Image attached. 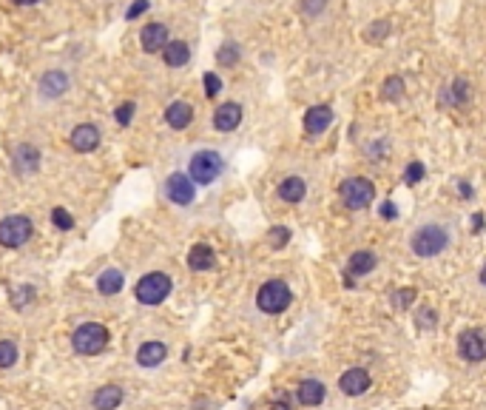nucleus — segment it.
<instances>
[{
	"label": "nucleus",
	"mask_w": 486,
	"mask_h": 410,
	"mask_svg": "<svg viewBox=\"0 0 486 410\" xmlns=\"http://www.w3.org/2000/svg\"><path fill=\"white\" fill-rule=\"evenodd\" d=\"M450 242H452V234H450L447 225H441V222H424L410 234V248L421 260L444 254L450 248Z\"/></svg>",
	"instance_id": "obj_1"
},
{
	"label": "nucleus",
	"mask_w": 486,
	"mask_h": 410,
	"mask_svg": "<svg viewBox=\"0 0 486 410\" xmlns=\"http://www.w3.org/2000/svg\"><path fill=\"white\" fill-rule=\"evenodd\" d=\"M225 171V160L219 151L213 148H202L191 157V166H188V177L196 185H210L213 180H219V174Z\"/></svg>",
	"instance_id": "obj_2"
},
{
	"label": "nucleus",
	"mask_w": 486,
	"mask_h": 410,
	"mask_svg": "<svg viewBox=\"0 0 486 410\" xmlns=\"http://www.w3.org/2000/svg\"><path fill=\"white\" fill-rule=\"evenodd\" d=\"M71 345H74V351L83 353V356H97V353H103L106 345H108V327L100 325V322H85V325H80L77 331H74Z\"/></svg>",
	"instance_id": "obj_3"
},
{
	"label": "nucleus",
	"mask_w": 486,
	"mask_h": 410,
	"mask_svg": "<svg viewBox=\"0 0 486 410\" xmlns=\"http://www.w3.org/2000/svg\"><path fill=\"white\" fill-rule=\"evenodd\" d=\"M290 302H293V294L287 288V282H282V279L264 282L259 288V294H256V305L264 313H282V311L290 308Z\"/></svg>",
	"instance_id": "obj_4"
},
{
	"label": "nucleus",
	"mask_w": 486,
	"mask_h": 410,
	"mask_svg": "<svg viewBox=\"0 0 486 410\" xmlns=\"http://www.w3.org/2000/svg\"><path fill=\"white\" fill-rule=\"evenodd\" d=\"M168 294H171V276L162 274V271L145 274V276L137 282V288H134V297H137L140 305H159Z\"/></svg>",
	"instance_id": "obj_5"
},
{
	"label": "nucleus",
	"mask_w": 486,
	"mask_h": 410,
	"mask_svg": "<svg viewBox=\"0 0 486 410\" xmlns=\"http://www.w3.org/2000/svg\"><path fill=\"white\" fill-rule=\"evenodd\" d=\"M338 194H341V202L352 211H362L376 199V185L367 180V177H350L338 185Z\"/></svg>",
	"instance_id": "obj_6"
},
{
	"label": "nucleus",
	"mask_w": 486,
	"mask_h": 410,
	"mask_svg": "<svg viewBox=\"0 0 486 410\" xmlns=\"http://www.w3.org/2000/svg\"><path fill=\"white\" fill-rule=\"evenodd\" d=\"M34 225L29 217H20V214H12L6 220H0V245L3 248H20V245L29 242Z\"/></svg>",
	"instance_id": "obj_7"
},
{
	"label": "nucleus",
	"mask_w": 486,
	"mask_h": 410,
	"mask_svg": "<svg viewBox=\"0 0 486 410\" xmlns=\"http://www.w3.org/2000/svg\"><path fill=\"white\" fill-rule=\"evenodd\" d=\"M165 194H168V199H171L173 205H191L194 197H196V183H194L188 174L176 171V174H171V177L165 180Z\"/></svg>",
	"instance_id": "obj_8"
},
{
	"label": "nucleus",
	"mask_w": 486,
	"mask_h": 410,
	"mask_svg": "<svg viewBox=\"0 0 486 410\" xmlns=\"http://www.w3.org/2000/svg\"><path fill=\"white\" fill-rule=\"evenodd\" d=\"M69 86H71V80H69V74L60 71V69L46 71V74L40 77V83H37L40 97H46V100H57V97H63V94L69 92Z\"/></svg>",
	"instance_id": "obj_9"
},
{
	"label": "nucleus",
	"mask_w": 486,
	"mask_h": 410,
	"mask_svg": "<svg viewBox=\"0 0 486 410\" xmlns=\"http://www.w3.org/2000/svg\"><path fill=\"white\" fill-rule=\"evenodd\" d=\"M458 353L466 362H483L486 359V337L480 331H464L458 337Z\"/></svg>",
	"instance_id": "obj_10"
},
{
	"label": "nucleus",
	"mask_w": 486,
	"mask_h": 410,
	"mask_svg": "<svg viewBox=\"0 0 486 410\" xmlns=\"http://www.w3.org/2000/svg\"><path fill=\"white\" fill-rule=\"evenodd\" d=\"M100 129L97 126H92V122H80V126L71 132V137H69V146L74 148V151H80V154H88V151H94L97 146H100Z\"/></svg>",
	"instance_id": "obj_11"
},
{
	"label": "nucleus",
	"mask_w": 486,
	"mask_h": 410,
	"mask_svg": "<svg viewBox=\"0 0 486 410\" xmlns=\"http://www.w3.org/2000/svg\"><path fill=\"white\" fill-rule=\"evenodd\" d=\"M40 151H37V146H31V143H23V146H17V151H15V160H12V169H15V174H20V177H29V174H34L37 169H40Z\"/></svg>",
	"instance_id": "obj_12"
},
{
	"label": "nucleus",
	"mask_w": 486,
	"mask_h": 410,
	"mask_svg": "<svg viewBox=\"0 0 486 410\" xmlns=\"http://www.w3.org/2000/svg\"><path fill=\"white\" fill-rule=\"evenodd\" d=\"M330 122H333V108L330 106H310L304 111V132L310 137H319L322 132H327Z\"/></svg>",
	"instance_id": "obj_13"
},
{
	"label": "nucleus",
	"mask_w": 486,
	"mask_h": 410,
	"mask_svg": "<svg viewBox=\"0 0 486 410\" xmlns=\"http://www.w3.org/2000/svg\"><path fill=\"white\" fill-rule=\"evenodd\" d=\"M242 122V106L239 103H222L213 111V129L216 132H236Z\"/></svg>",
	"instance_id": "obj_14"
},
{
	"label": "nucleus",
	"mask_w": 486,
	"mask_h": 410,
	"mask_svg": "<svg viewBox=\"0 0 486 410\" xmlns=\"http://www.w3.org/2000/svg\"><path fill=\"white\" fill-rule=\"evenodd\" d=\"M338 388H341V393H347V396H362V393H367V388H370V374L364 371V367H350V371L341 374Z\"/></svg>",
	"instance_id": "obj_15"
},
{
	"label": "nucleus",
	"mask_w": 486,
	"mask_h": 410,
	"mask_svg": "<svg viewBox=\"0 0 486 410\" xmlns=\"http://www.w3.org/2000/svg\"><path fill=\"white\" fill-rule=\"evenodd\" d=\"M168 43V26L165 23H148L143 31H140V46L154 55V52H162Z\"/></svg>",
	"instance_id": "obj_16"
},
{
	"label": "nucleus",
	"mask_w": 486,
	"mask_h": 410,
	"mask_svg": "<svg viewBox=\"0 0 486 410\" xmlns=\"http://www.w3.org/2000/svg\"><path fill=\"white\" fill-rule=\"evenodd\" d=\"M165 122H168L171 129H176V132L188 129L191 122H194V106H191V103H185V100H176V103H171V106L165 108Z\"/></svg>",
	"instance_id": "obj_17"
},
{
	"label": "nucleus",
	"mask_w": 486,
	"mask_h": 410,
	"mask_svg": "<svg viewBox=\"0 0 486 410\" xmlns=\"http://www.w3.org/2000/svg\"><path fill=\"white\" fill-rule=\"evenodd\" d=\"M162 60L171 69H183L191 60V46L185 43V40H168L165 49H162Z\"/></svg>",
	"instance_id": "obj_18"
},
{
	"label": "nucleus",
	"mask_w": 486,
	"mask_h": 410,
	"mask_svg": "<svg viewBox=\"0 0 486 410\" xmlns=\"http://www.w3.org/2000/svg\"><path fill=\"white\" fill-rule=\"evenodd\" d=\"M324 393H327V388H324L319 379H304V382L299 385V390H296V399H299V404H304V407H316V404L324 402Z\"/></svg>",
	"instance_id": "obj_19"
},
{
	"label": "nucleus",
	"mask_w": 486,
	"mask_h": 410,
	"mask_svg": "<svg viewBox=\"0 0 486 410\" xmlns=\"http://www.w3.org/2000/svg\"><path fill=\"white\" fill-rule=\"evenodd\" d=\"M216 265V254H213V248L210 245H194V248L188 251V268L191 271H196V274H202V271H210Z\"/></svg>",
	"instance_id": "obj_20"
},
{
	"label": "nucleus",
	"mask_w": 486,
	"mask_h": 410,
	"mask_svg": "<svg viewBox=\"0 0 486 410\" xmlns=\"http://www.w3.org/2000/svg\"><path fill=\"white\" fill-rule=\"evenodd\" d=\"M165 356H168V348H165L162 342H157V339L140 345V351H137V362H140L143 367H157Z\"/></svg>",
	"instance_id": "obj_21"
},
{
	"label": "nucleus",
	"mask_w": 486,
	"mask_h": 410,
	"mask_svg": "<svg viewBox=\"0 0 486 410\" xmlns=\"http://www.w3.org/2000/svg\"><path fill=\"white\" fill-rule=\"evenodd\" d=\"M304 194H307V183H304L301 177H285V180L279 183V197H282L285 202H290V205L301 202Z\"/></svg>",
	"instance_id": "obj_22"
},
{
	"label": "nucleus",
	"mask_w": 486,
	"mask_h": 410,
	"mask_svg": "<svg viewBox=\"0 0 486 410\" xmlns=\"http://www.w3.org/2000/svg\"><path fill=\"white\" fill-rule=\"evenodd\" d=\"M373 268H376L373 251H356L347 260V274H352V276H367V274H373Z\"/></svg>",
	"instance_id": "obj_23"
},
{
	"label": "nucleus",
	"mask_w": 486,
	"mask_h": 410,
	"mask_svg": "<svg viewBox=\"0 0 486 410\" xmlns=\"http://www.w3.org/2000/svg\"><path fill=\"white\" fill-rule=\"evenodd\" d=\"M120 402H122V388H117V385H106L94 393V407L97 410H117Z\"/></svg>",
	"instance_id": "obj_24"
},
{
	"label": "nucleus",
	"mask_w": 486,
	"mask_h": 410,
	"mask_svg": "<svg viewBox=\"0 0 486 410\" xmlns=\"http://www.w3.org/2000/svg\"><path fill=\"white\" fill-rule=\"evenodd\" d=\"M122 274L117 271V268H108V271H103L100 274V279H97V291L103 294V297H114V294H120L122 291Z\"/></svg>",
	"instance_id": "obj_25"
},
{
	"label": "nucleus",
	"mask_w": 486,
	"mask_h": 410,
	"mask_svg": "<svg viewBox=\"0 0 486 410\" xmlns=\"http://www.w3.org/2000/svg\"><path fill=\"white\" fill-rule=\"evenodd\" d=\"M381 97L384 100H401L404 97V80L399 77V74H392V77H387L384 80V86H381Z\"/></svg>",
	"instance_id": "obj_26"
},
{
	"label": "nucleus",
	"mask_w": 486,
	"mask_h": 410,
	"mask_svg": "<svg viewBox=\"0 0 486 410\" xmlns=\"http://www.w3.org/2000/svg\"><path fill=\"white\" fill-rule=\"evenodd\" d=\"M239 57H242V49H239V43H234V40L222 43V49L216 52V63L219 66H236Z\"/></svg>",
	"instance_id": "obj_27"
},
{
	"label": "nucleus",
	"mask_w": 486,
	"mask_h": 410,
	"mask_svg": "<svg viewBox=\"0 0 486 410\" xmlns=\"http://www.w3.org/2000/svg\"><path fill=\"white\" fill-rule=\"evenodd\" d=\"M424 177H427V166H424L421 160H413L410 166L404 169V183H407V185H418Z\"/></svg>",
	"instance_id": "obj_28"
},
{
	"label": "nucleus",
	"mask_w": 486,
	"mask_h": 410,
	"mask_svg": "<svg viewBox=\"0 0 486 410\" xmlns=\"http://www.w3.org/2000/svg\"><path fill=\"white\" fill-rule=\"evenodd\" d=\"M415 297H418L415 288H401V291H395V294H392V308H395V311H407V308L415 302Z\"/></svg>",
	"instance_id": "obj_29"
},
{
	"label": "nucleus",
	"mask_w": 486,
	"mask_h": 410,
	"mask_svg": "<svg viewBox=\"0 0 486 410\" xmlns=\"http://www.w3.org/2000/svg\"><path fill=\"white\" fill-rule=\"evenodd\" d=\"M17 362V345L12 339L0 342V367H12Z\"/></svg>",
	"instance_id": "obj_30"
},
{
	"label": "nucleus",
	"mask_w": 486,
	"mask_h": 410,
	"mask_svg": "<svg viewBox=\"0 0 486 410\" xmlns=\"http://www.w3.org/2000/svg\"><path fill=\"white\" fill-rule=\"evenodd\" d=\"M268 239H271L273 248H285V245L290 242V228L287 225H273L271 234H268Z\"/></svg>",
	"instance_id": "obj_31"
},
{
	"label": "nucleus",
	"mask_w": 486,
	"mask_h": 410,
	"mask_svg": "<svg viewBox=\"0 0 486 410\" xmlns=\"http://www.w3.org/2000/svg\"><path fill=\"white\" fill-rule=\"evenodd\" d=\"M134 103H131V100H125V103H120L117 106V111H114V117H117V122H120V126H128V122L131 120H134Z\"/></svg>",
	"instance_id": "obj_32"
},
{
	"label": "nucleus",
	"mask_w": 486,
	"mask_h": 410,
	"mask_svg": "<svg viewBox=\"0 0 486 410\" xmlns=\"http://www.w3.org/2000/svg\"><path fill=\"white\" fill-rule=\"evenodd\" d=\"M52 222H55L60 231H71V228H74V217H71L66 208H55V211H52Z\"/></svg>",
	"instance_id": "obj_33"
},
{
	"label": "nucleus",
	"mask_w": 486,
	"mask_h": 410,
	"mask_svg": "<svg viewBox=\"0 0 486 410\" xmlns=\"http://www.w3.org/2000/svg\"><path fill=\"white\" fill-rule=\"evenodd\" d=\"M327 9V0H301V15L304 17H316Z\"/></svg>",
	"instance_id": "obj_34"
},
{
	"label": "nucleus",
	"mask_w": 486,
	"mask_h": 410,
	"mask_svg": "<svg viewBox=\"0 0 486 410\" xmlns=\"http://www.w3.org/2000/svg\"><path fill=\"white\" fill-rule=\"evenodd\" d=\"M452 97H450V103H464V100H469V83H466V80H455V83H452Z\"/></svg>",
	"instance_id": "obj_35"
},
{
	"label": "nucleus",
	"mask_w": 486,
	"mask_h": 410,
	"mask_svg": "<svg viewBox=\"0 0 486 410\" xmlns=\"http://www.w3.org/2000/svg\"><path fill=\"white\" fill-rule=\"evenodd\" d=\"M202 83H205V94L208 97H216L219 92H222V80H219V74H213V71H208L202 77Z\"/></svg>",
	"instance_id": "obj_36"
},
{
	"label": "nucleus",
	"mask_w": 486,
	"mask_h": 410,
	"mask_svg": "<svg viewBox=\"0 0 486 410\" xmlns=\"http://www.w3.org/2000/svg\"><path fill=\"white\" fill-rule=\"evenodd\" d=\"M148 6H151L148 0H137V3H131V6H128L125 17H128V20H137V17L143 15V12H148Z\"/></svg>",
	"instance_id": "obj_37"
},
{
	"label": "nucleus",
	"mask_w": 486,
	"mask_h": 410,
	"mask_svg": "<svg viewBox=\"0 0 486 410\" xmlns=\"http://www.w3.org/2000/svg\"><path fill=\"white\" fill-rule=\"evenodd\" d=\"M415 322H418V327H427V331H429V327L435 325V311H432V308H424V311L418 313Z\"/></svg>",
	"instance_id": "obj_38"
},
{
	"label": "nucleus",
	"mask_w": 486,
	"mask_h": 410,
	"mask_svg": "<svg viewBox=\"0 0 486 410\" xmlns=\"http://www.w3.org/2000/svg\"><path fill=\"white\" fill-rule=\"evenodd\" d=\"M378 211H381L384 220H395V217H399V208H395V202H392V199L381 202V208H378Z\"/></svg>",
	"instance_id": "obj_39"
},
{
	"label": "nucleus",
	"mask_w": 486,
	"mask_h": 410,
	"mask_svg": "<svg viewBox=\"0 0 486 410\" xmlns=\"http://www.w3.org/2000/svg\"><path fill=\"white\" fill-rule=\"evenodd\" d=\"M483 228H486V214H483V211H475V214H472V231L480 234Z\"/></svg>",
	"instance_id": "obj_40"
},
{
	"label": "nucleus",
	"mask_w": 486,
	"mask_h": 410,
	"mask_svg": "<svg viewBox=\"0 0 486 410\" xmlns=\"http://www.w3.org/2000/svg\"><path fill=\"white\" fill-rule=\"evenodd\" d=\"M384 34H387V20H378V26L367 31V37H370V40H381Z\"/></svg>",
	"instance_id": "obj_41"
},
{
	"label": "nucleus",
	"mask_w": 486,
	"mask_h": 410,
	"mask_svg": "<svg viewBox=\"0 0 486 410\" xmlns=\"http://www.w3.org/2000/svg\"><path fill=\"white\" fill-rule=\"evenodd\" d=\"M458 194H461V197H466V199H472V194H475V191H472V185H469L466 180H458Z\"/></svg>",
	"instance_id": "obj_42"
},
{
	"label": "nucleus",
	"mask_w": 486,
	"mask_h": 410,
	"mask_svg": "<svg viewBox=\"0 0 486 410\" xmlns=\"http://www.w3.org/2000/svg\"><path fill=\"white\" fill-rule=\"evenodd\" d=\"M12 3H17V6H34L37 0H12Z\"/></svg>",
	"instance_id": "obj_43"
},
{
	"label": "nucleus",
	"mask_w": 486,
	"mask_h": 410,
	"mask_svg": "<svg viewBox=\"0 0 486 410\" xmlns=\"http://www.w3.org/2000/svg\"><path fill=\"white\" fill-rule=\"evenodd\" d=\"M480 285H483V288H486V265L480 268Z\"/></svg>",
	"instance_id": "obj_44"
}]
</instances>
